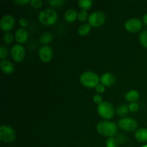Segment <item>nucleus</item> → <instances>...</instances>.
<instances>
[{
  "label": "nucleus",
  "mask_w": 147,
  "mask_h": 147,
  "mask_svg": "<svg viewBox=\"0 0 147 147\" xmlns=\"http://www.w3.org/2000/svg\"><path fill=\"white\" fill-rule=\"evenodd\" d=\"M53 40V34L50 32H45L40 36V42L42 44H47Z\"/></svg>",
  "instance_id": "obj_20"
},
{
  "label": "nucleus",
  "mask_w": 147,
  "mask_h": 147,
  "mask_svg": "<svg viewBox=\"0 0 147 147\" xmlns=\"http://www.w3.org/2000/svg\"><path fill=\"white\" fill-rule=\"evenodd\" d=\"M80 83L83 86L87 88H96L100 81L98 76L96 73L92 71H86L82 73L80 76Z\"/></svg>",
  "instance_id": "obj_2"
},
{
  "label": "nucleus",
  "mask_w": 147,
  "mask_h": 147,
  "mask_svg": "<svg viewBox=\"0 0 147 147\" xmlns=\"http://www.w3.org/2000/svg\"><path fill=\"white\" fill-rule=\"evenodd\" d=\"M14 22L15 21L12 16L10 14H6L3 16L0 20V27L1 30L7 32L14 27Z\"/></svg>",
  "instance_id": "obj_10"
},
{
  "label": "nucleus",
  "mask_w": 147,
  "mask_h": 147,
  "mask_svg": "<svg viewBox=\"0 0 147 147\" xmlns=\"http://www.w3.org/2000/svg\"><path fill=\"white\" fill-rule=\"evenodd\" d=\"M100 82L104 86H111L116 82L113 75L111 73H106L100 77Z\"/></svg>",
  "instance_id": "obj_13"
},
{
  "label": "nucleus",
  "mask_w": 147,
  "mask_h": 147,
  "mask_svg": "<svg viewBox=\"0 0 147 147\" xmlns=\"http://www.w3.org/2000/svg\"><path fill=\"white\" fill-rule=\"evenodd\" d=\"M119 126L121 129L126 131H133L137 129L138 123L132 118L125 117L119 120Z\"/></svg>",
  "instance_id": "obj_7"
},
{
  "label": "nucleus",
  "mask_w": 147,
  "mask_h": 147,
  "mask_svg": "<svg viewBox=\"0 0 147 147\" xmlns=\"http://www.w3.org/2000/svg\"><path fill=\"white\" fill-rule=\"evenodd\" d=\"M78 19L80 20V22H83L86 21L87 19H88V13L86 11L84 10H81L78 12Z\"/></svg>",
  "instance_id": "obj_25"
},
{
  "label": "nucleus",
  "mask_w": 147,
  "mask_h": 147,
  "mask_svg": "<svg viewBox=\"0 0 147 147\" xmlns=\"http://www.w3.org/2000/svg\"><path fill=\"white\" fill-rule=\"evenodd\" d=\"M93 101L94 103H96V104L99 105L101 103H103V98H102L101 96L99 94H96L94 96H93Z\"/></svg>",
  "instance_id": "obj_30"
},
{
  "label": "nucleus",
  "mask_w": 147,
  "mask_h": 147,
  "mask_svg": "<svg viewBox=\"0 0 147 147\" xmlns=\"http://www.w3.org/2000/svg\"><path fill=\"white\" fill-rule=\"evenodd\" d=\"M3 39H4V42L7 43V44H10V43L12 42L13 41V36L11 33L7 32H5V34H4Z\"/></svg>",
  "instance_id": "obj_26"
},
{
  "label": "nucleus",
  "mask_w": 147,
  "mask_h": 147,
  "mask_svg": "<svg viewBox=\"0 0 147 147\" xmlns=\"http://www.w3.org/2000/svg\"><path fill=\"white\" fill-rule=\"evenodd\" d=\"M143 22H144V23L146 24V25H147V13H146V14H145L144 16Z\"/></svg>",
  "instance_id": "obj_34"
},
{
  "label": "nucleus",
  "mask_w": 147,
  "mask_h": 147,
  "mask_svg": "<svg viewBox=\"0 0 147 147\" xmlns=\"http://www.w3.org/2000/svg\"><path fill=\"white\" fill-rule=\"evenodd\" d=\"M126 100H129V102H131V103H134L136 100H139V93L137 90H131L129 92H127V93L125 96Z\"/></svg>",
  "instance_id": "obj_17"
},
{
  "label": "nucleus",
  "mask_w": 147,
  "mask_h": 147,
  "mask_svg": "<svg viewBox=\"0 0 147 147\" xmlns=\"http://www.w3.org/2000/svg\"><path fill=\"white\" fill-rule=\"evenodd\" d=\"M15 40L19 43H24L28 38V33L27 30L24 28L17 29L14 34Z\"/></svg>",
  "instance_id": "obj_12"
},
{
  "label": "nucleus",
  "mask_w": 147,
  "mask_h": 147,
  "mask_svg": "<svg viewBox=\"0 0 147 147\" xmlns=\"http://www.w3.org/2000/svg\"><path fill=\"white\" fill-rule=\"evenodd\" d=\"M142 147H147V144H146V145H144V146H142Z\"/></svg>",
  "instance_id": "obj_35"
},
{
  "label": "nucleus",
  "mask_w": 147,
  "mask_h": 147,
  "mask_svg": "<svg viewBox=\"0 0 147 147\" xmlns=\"http://www.w3.org/2000/svg\"><path fill=\"white\" fill-rule=\"evenodd\" d=\"M129 111L132 112H136L139 109V106L137 103L134 102V103H130V105L129 106Z\"/></svg>",
  "instance_id": "obj_29"
},
{
  "label": "nucleus",
  "mask_w": 147,
  "mask_h": 147,
  "mask_svg": "<svg viewBox=\"0 0 147 147\" xmlns=\"http://www.w3.org/2000/svg\"><path fill=\"white\" fill-rule=\"evenodd\" d=\"M90 31V25L89 24H83L79 27L78 34L80 36H86Z\"/></svg>",
  "instance_id": "obj_18"
},
{
  "label": "nucleus",
  "mask_w": 147,
  "mask_h": 147,
  "mask_svg": "<svg viewBox=\"0 0 147 147\" xmlns=\"http://www.w3.org/2000/svg\"><path fill=\"white\" fill-rule=\"evenodd\" d=\"M98 113L105 119H112L114 116V109L111 103L107 101H103L98 106Z\"/></svg>",
  "instance_id": "obj_4"
},
{
  "label": "nucleus",
  "mask_w": 147,
  "mask_h": 147,
  "mask_svg": "<svg viewBox=\"0 0 147 147\" xmlns=\"http://www.w3.org/2000/svg\"><path fill=\"white\" fill-rule=\"evenodd\" d=\"M88 23L92 27H99L106 21V15L101 11H96L91 13L88 17Z\"/></svg>",
  "instance_id": "obj_6"
},
{
  "label": "nucleus",
  "mask_w": 147,
  "mask_h": 147,
  "mask_svg": "<svg viewBox=\"0 0 147 147\" xmlns=\"http://www.w3.org/2000/svg\"><path fill=\"white\" fill-rule=\"evenodd\" d=\"M14 2L17 4H20V5H22V4L24 5V4H26L30 2V1L29 0H15Z\"/></svg>",
  "instance_id": "obj_33"
},
{
  "label": "nucleus",
  "mask_w": 147,
  "mask_h": 147,
  "mask_svg": "<svg viewBox=\"0 0 147 147\" xmlns=\"http://www.w3.org/2000/svg\"><path fill=\"white\" fill-rule=\"evenodd\" d=\"M139 40L142 46L147 48V30H144L139 34Z\"/></svg>",
  "instance_id": "obj_22"
},
{
  "label": "nucleus",
  "mask_w": 147,
  "mask_h": 147,
  "mask_svg": "<svg viewBox=\"0 0 147 147\" xmlns=\"http://www.w3.org/2000/svg\"><path fill=\"white\" fill-rule=\"evenodd\" d=\"M11 57L13 60L16 62H22L25 56V50L24 47L20 44L14 45L12 46L11 50Z\"/></svg>",
  "instance_id": "obj_8"
},
{
  "label": "nucleus",
  "mask_w": 147,
  "mask_h": 147,
  "mask_svg": "<svg viewBox=\"0 0 147 147\" xmlns=\"http://www.w3.org/2000/svg\"><path fill=\"white\" fill-rule=\"evenodd\" d=\"M8 49L7 47H5L4 45H1L0 46V59L1 60H6V57L8 55Z\"/></svg>",
  "instance_id": "obj_24"
},
{
  "label": "nucleus",
  "mask_w": 147,
  "mask_h": 147,
  "mask_svg": "<svg viewBox=\"0 0 147 147\" xmlns=\"http://www.w3.org/2000/svg\"><path fill=\"white\" fill-rule=\"evenodd\" d=\"M78 13L77 12L76 9H67L64 14L65 20L67 22H75L76 19L78 18Z\"/></svg>",
  "instance_id": "obj_15"
},
{
  "label": "nucleus",
  "mask_w": 147,
  "mask_h": 147,
  "mask_svg": "<svg viewBox=\"0 0 147 147\" xmlns=\"http://www.w3.org/2000/svg\"><path fill=\"white\" fill-rule=\"evenodd\" d=\"M48 3L53 7H61L64 4L65 1H62V0H50V1H48Z\"/></svg>",
  "instance_id": "obj_27"
},
{
  "label": "nucleus",
  "mask_w": 147,
  "mask_h": 147,
  "mask_svg": "<svg viewBox=\"0 0 147 147\" xmlns=\"http://www.w3.org/2000/svg\"><path fill=\"white\" fill-rule=\"evenodd\" d=\"M38 20L41 24L45 25H51L55 24L57 20V14L52 9H45L39 13Z\"/></svg>",
  "instance_id": "obj_3"
},
{
  "label": "nucleus",
  "mask_w": 147,
  "mask_h": 147,
  "mask_svg": "<svg viewBox=\"0 0 147 147\" xmlns=\"http://www.w3.org/2000/svg\"><path fill=\"white\" fill-rule=\"evenodd\" d=\"M15 132L11 127L8 125H1L0 126V140L1 142L9 143L15 139Z\"/></svg>",
  "instance_id": "obj_5"
},
{
  "label": "nucleus",
  "mask_w": 147,
  "mask_h": 147,
  "mask_svg": "<svg viewBox=\"0 0 147 147\" xmlns=\"http://www.w3.org/2000/svg\"><path fill=\"white\" fill-rule=\"evenodd\" d=\"M135 138L140 142H147V129H138L135 133Z\"/></svg>",
  "instance_id": "obj_16"
},
{
  "label": "nucleus",
  "mask_w": 147,
  "mask_h": 147,
  "mask_svg": "<svg viewBox=\"0 0 147 147\" xmlns=\"http://www.w3.org/2000/svg\"><path fill=\"white\" fill-rule=\"evenodd\" d=\"M0 67L5 74H11L14 70V65L7 60H1L0 63Z\"/></svg>",
  "instance_id": "obj_14"
},
{
  "label": "nucleus",
  "mask_w": 147,
  "mask_h": 147,
  "mask_svg": "<svg viewBox=\"0 0 147 147\" xmlns=\"http://www.w3.org/2000/svg\"><path fill=\"white\" fill-rule=\"evenodd\" d=\"M96 130L99 134L108 137H113L117 134L118 127L116 123L107 121H100L96 125Z\"/></svg>",
  "instance_id": "obj_1"
},
{
  "label": "nucleus",
  "mask_w": 147,
  "mask_h": 147,
  "mask_svg": "<svg viewBox=\"0 0 147 147\" xmlns=\"http://www.w3.org/2000/svg\"><path fill=\"white\" fill-rule=\"evenodd\" d=\"M95 88L98 93H103L105 91V86L102 83H98Z\"/></svg>",
  "instance_id": "obj_32"
},
{
  "label": "nucleus",
  "mask_w": 147,
  "mask_h": 147,
  "mask_svg": "<svg viewBox=\"0 0 147 147\" xmlns=\"http://www.w3.org/2000/svg\"><path fill=\"white\" fill-rule=\"evenodd\" d=\"M129 111V106H126V105H121L116 109V113L119 116H124L126 113H128Z\"/></svg>",
  "instance_id": "obj_21"
},
{
  "label": "nucleus",
  "mask_w": 147,
  "mask_h": 147,
  "mask_svg": "<svg viewBox=\"0 0 147 147\" xmlns=\"http://www.w3.org/2000/svg\"><path fill=\"white\" fill-rule=\"evenodd\" d=\"M30 3H31L32 6L33 7H34V8H40V7H42V1H41V0H32L31 1H30Z\"/></svg>",
  "instance_id": "obj_28"
},
{
  "label": "nucleus",
  "mask_w": 147,
  "mask_h": 147,
  "mask_svg": "<svg viewBox=\"0 0 147 147\" xmlns=\"http://www.w3.org/2000/svg\"><path fill=\"white\" fill-rule=\"evenodd\" d=\"M19 24L21 26L22 28H24V27H27L29 25V22L28 20L26 18H21L19 21Z\"/></svg>",
  "instance_id": "obj_31"
},
{
  "label": "nucleus",
  "mask_w": 147,
  "mask_h": 147,
  "mask_svg": "<svg viewBox=\"0 0 147 147\" xmlns=\"http://www.w3.org/2000/svg\"><path fill=\"white\" fill-rule=\"evenodd\" d=\"M39 57L42 61L45 63H48L53 58V50L48 45H43L39 49Z\"/></svg>",
  "instance_id": "obj_11"
},
{
  "label": "nucleus",
  "mask_w": 147,
  "mask_h": 147,
  "mask_svg": "<svg viewBox=\"0 0 147 147\" xmlns=\"http://www.w3.org/2000/svg\"><path fill=\"white\" fill-rule=\"evenodd\" d=\"M125 29L130 32H137L142 28V22L139 19L131 18L128 20L124 24Z\"/></svg>",
  "instance_id": "obj_9"
},
{
  "label": "nucleus",
  "mask_w": 147,
  "mask_h": 147,
  "mask_svg": "<svg viewBox=\"0 0 147 147\" xmlns=\"http://www.w3.org/2000/svg\"><path fill=\"white\" fill-rule=\"evenodd\" d=\"M106 147H118L119 142L114 137H109L106 141Z\"/></svg>",
  "instance_id": "obj_23"
},
{
  "label": "nucleus",
  "mask_w": 147,
  "mask_h": 147,
  "mask_svg": "<svg viewBox=\"0 0 147 147\" xmlns=\"http://www.w3.org/2000/svg\"><path fill=\"white\" fill-rule=\"evenodd\" d=\"M92 4H93L92 0H79L78 1L79 7L82 9V10H84V11L89 9L92 7Z\"/></svg>",
  "instance_id": "obj_19"
}]
</instances>
